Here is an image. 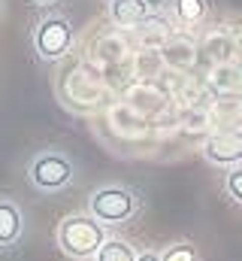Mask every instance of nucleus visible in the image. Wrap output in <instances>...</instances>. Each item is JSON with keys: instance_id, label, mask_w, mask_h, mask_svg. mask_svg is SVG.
Masks as SVG:
<instances>
[{"instance_id": "obj_8", "label": "nucleus", "mask_w": 242, "mask_h": 261, "mask_svg": "<svg viewBox=\"0 0 242 261\" xmlns=\"http://www.w3.org/2000/svg\"><path fill=\"white\" fill-rule=\"evenodd\" d=\"M94 261H136V252L127 240L118 237H106V243L100 246V252L94 255Z\"/></svg>"}, {"instance_id": "obj_11", "label": "nucleus", "mask_w": 242, "mask_h": 261, "mask_svg": "<svg viewBox=\"0 0 242 261\" xmlns=\"http://www.w3.org/2000/svg\"><path fill=\"white\" fill-rule=\"evenodd\" d=\"M224 192L236 203H242V167H230V173L224 176Z\"/></svg>"}, {"instance_id": "obj_1", "label": "nucleus", "mask_w": 242, "mask_h": 261, "mask_svg": "<svg viewBox=\"0 0 242 261\" xmlns=\"http://www.w3.org/2000/svg\"><path fill=\"white\" fill-rule=\"evenodd\" d=\"M106 243V225L91 213H73L58 225V246L64 255L76 261H88Z\"/></svg>"}, {"instance_id": "obj_4", "label": "nucleus", "mask_w": 242, "mask_h": 261, "mask_svg": "<svg viewBox=\"0 0 242 261\" xmlns=\"http://www.w3.org/2000/svg\"><path fill=\"white\" fill-rule=\"evenodd\" d=\"M70 46H73V28H70L67 18L49 15V18H43L37 24V31H34V49H37L40 58L58 61V58H64L70 52Z\"/></svg>"}, {"instance_id": "obj_12", "label": "nucleus", "mask_w": 242, "mask_h": 261, "mask_svg": "<svg viewBox=\"0 0 242 261\" xmlns=\"http://www.w3.org/2000/svg\"><path fill=\"white\" fill-rule=\"evenodd\" d=\"M136 261H161V252H155V249H145V252H139Z\"/></svg>"}, {"instance_id": "obj_7", "label": "nucleus", "mask_w": 242, "mask_h": 261, "mask_svg": "<svg viewBox=\"0 0 242 261\" xmlns=\"http://www.w3.org/2000/svg\"><path fill=\"white\" fill-rule=\"evenodd\" d=\"M148 9H152V6H148L145 0H112V6H109L112 21H115V24H124V28L145 21V18H148Z\"/></svg>"}, {"instance_id": "obj_6", "label": "nucleus", "mask_w": 242, "mask_h": 261, "mask_svg": "<svg viewBox=\"0 0 242 261\" xmlns=\"http://www.w3.org/2000/svg\"><path fill=\"white\" fill-rule=\"evenodd\" d=\"M24 231L21 206L9 197H0V246H15Z\"/></svg>"}, {"instance_id": "obj_13", "label": "nucleus", "mask_w": 242, "mask_h": 261, "mask_svg": "<svg viewBox=\"0 0 242 261\" xmlns=\"http://www.w3.org/2000/svg\"><path fill=\"white\" fill-rule=\"evenodd\" d=\"M37 3H43V6H46V3H55V0H37Z\"/></svg>"}, {"instance_id": "obj_10", "label": "nucleus", "mask_w": 242, "mask_h": 261, "mask_svg": "<svg viewBox=\"0 0 242 261\" xmlns=\"http://www.w3.org/2000/svg\"><path fill=\"white\" fill-rule=\"evenodd\" d=\"M161 261H200V255H197L194 243H188V240H179V243H170V246H164V252H161Z\"/></svg>"}, {"instance_id": "obj_5", "label": "nucleus", "mask_w": 242, "mask_h": 261, "mask_svg": "<svg viewBox=\"0 0 242 261\" xmlns=\"http://www.w3.org/2000/svg\"><path fill=\"white\" fill-rule=\"evenodd\" d=\"M203 155L212 161V164H239L242 161V130L239 128H227L212 134L206 143H203Z\"/></svg>"}, {"instance_id": "obj_2", "label": "nucleus", "mask_w": 242, "mask_h": 261, "mask_svg": "<svg viewBox=\"0 0 242 261\" xmlns=\"http://www.w3.org/2000/svg\"><path fill=\"white\" fill-rule=\"evenodd\" d=\"M139 210V197L133 195L130 189L124 186H106V189H97L91 200H88V213L103 222V225H118L127 222L130 216H136Z\"/></svg>"}, {"instance_id": "obj_9", "label": "nucleus", "mask_w": 242, "mask_h": 261, "mask_svg": "<svg viewBox=\"0 0 242 261\" xmlns=\"http://www.w3.org/2000/svg\"><path fill=\"white\" fill-rule=\"evenodd\" d=\"M173 6H176L179 21L185 24H197L206 15V0H173Z\"/></svg>"}, {"instance_id": "obj_3", "label": "nucleus", "mask_w": 242, "mask_h": 261, "mask_svg": "<svg viewBox=\"0 0 242 261\" xmlns=\"http://www.w3.org/2000/svg\"><path fill=\"white\" fill-rule=\"evenodd\" d=\"M73 161L64 152H40L27 167V179L40 192H60L73 182Z\"/></svg>"}]
</instances>
